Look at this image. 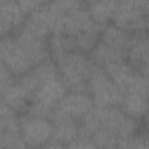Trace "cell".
Returning <instances> with one entry per match:
<instances>
[{
    "label": "cell",
    "mask_w": 149,
    "mask_h": 149,
    "mask_svg": "<svg viewBox=\"0 0 149 149\" xmlns=\"http://www.w3.org/2000/svg\"><path fill=\"white\" fill-rule=\"evenodd\" d=\"M85 125L92 132V135L98 129H104L118 139V141L132 136L141 129V122L126 114L120 106L105 108L94 106L86 115Z\"/></svg>",
    "instance_id": "obj_1"
},
{
    "label": "cell",
    "mask_w": 149,
    "mask_h": 149,
    "mask_svg": "<svg viewBox=\"0 0 149 149\" xmlns=\"http://www.w3.org/2000/svg\"><path fill=\"white\" fill-rule=\"evenodd\" d=\"M59 77L68 91L87 92V85L95 65L88 57L79 51H69L54 58Z\"/></svg>",
    "instance_id": "obj_2"
},
{
    "label": "cell",
    "mask_w": 149,
    "mask_h": 149,
    "mask_svg": "<svg viewBox=\"0 0 149 149\" xmlns=\"http://www.w3.org/2000/svg\"><path fill=\"white\" fill-rule=\"evenodd\" d=\"M66 93L68 88L65 87L61 77H54L44 81L36 88V91L33 93L30 105L26 113L50 118L51 113L58 106Z\"/></svg>",
    "instance_id": "obj_3"
},
{
    "label": "cell",
    "mask_w": 149,
    "mask_h": 149,
    "mask_svg": "<svg viewBox=\"0 0 149 149\" xmlns=\"http://www.w3.org/2000/svg\"><path fill=\"white\" fill-rule=\"evenodd\" d=\"M87 93L91 95L95 107L119 106L122 99V92L108 73L99 66H95L87 85Z\"/></svg>",
    "instance_id": "obj_4"
},
{
    "label": "cell",
    "mask_w": 149,
    "mask_h": 149,
    "mask_svg": "<svg viewBox=\"0 0 149 149\" xmlns=\"http://www.w3.org/2000/svg\"><path fill=\"white\" fill-rule=\"evenodd\" d=\"M0 58L1 64H3L16 78L23 76L37 65L34 58L16 41L13 34L1 37Z\"/></svg>",
    "instance_id": "obj_5"
},
{
    "label": "cell",
    "mask_w": 149,
    "mask_h": 149,
    "mask_svg": "<svg viewBox=\"0 0 149 149\" xmlns=\"http://www.w3.org/2000/svg\"><path fill=\"white\" fill-rule=\"evenodd\" d=\"M112 23L134 35L147 34L146 1H118Z\"/></svg>",
    "instance_id": "obj_6"
},
{
    "label": "cell",
    "mask_w": 149,
    "mask_h": 149,
    "mask_svg": "<svg viewBox=\"0 0 149 149\" xmlns=\"http://www.w3.org/2000/svg\"><path fill=\"white\" fill-rule=\"evenodd\" d=\"M20 133L24 143L31 149H40L54 139V123L49 118L21 114Z\"/></svg>",
    "instance_id": "obj_7"
},
{
    "label": "cell",
    "mask_w": 149,
    "mask_h": 149,
    "mask_svg": "<svg viewBox=\"0 0 149 149\" xmlns=\"http://www.w3.org/2000/svg\"><path fill=\"white\" fill-rule=\"evenodd\" d=\"M93 107L94 102L87 92L68 91L54 111L80 122L93 109Z\"/></svg>",
    "instance_id": "obj_8"
},
{
    "label": "cell",
    "mask_w": 149,
    "mask_h": 149,
    "mask_svg": "<svg viewBox=\"0 0 149 149\" xmlns=\"http://www.w3.org/2000/svg\"><path fill=\"white\" fill-rule=\"evenodd\" d=\"M28 14L22 9L20 1L0 0V34H14L26 21Z\"/></svg>",
    "instance_id": "obj_9"
},
{
    "label": "cell",
    "mask_w": 149,
    "mask_h": 149,
    "mask_svg": "<svg viewBox=\"0 0 149 149\" xmlns=\"http://www.w3.org/2000/svg\"><path fill=\"white\" fill-rule=\"evenodd\" d=\"M98 23L93 21L91 17L87 8H86V2L84 6L63 15V28H62V34L74 36L77 34H80L83 31L90 30L94 28Z\"/></svg>",
    "instance_id": "obj_10"
},
{
    "label": "cell",
    "mask_w": 149,
    "mask_h": 149,
    "mask_svg": "<svg viewBox=\"0 0 149 149\" xmlns=\"http://www.w3.org/2000/svg\"><path fill=\"white\" fill-rule=\"evenodd\" d=\"M54 123V140L65 144L71 143L80 136V122L69 116L52 112L49 118Z\"/></svg>",
    "instance_id": "obj_11"
},
{
    "label": "cell",
    "mask_w": 149,
    "mask_h": 149,
    "mask_svg": "<svg viewBox=\"0 0 149 149\" xmlns=\"http://www.w3.org/2000/svg\"><path fill=\"white\" fill-rule=\"evenodd\" d=\"M31 93L17 80L12 84L7 90L1 92V102L7 105L17 114H24L30 105Z\"/></svg>",
    "instance_id": "obj_12"
},
{
    "label": "cell",
    "mask_w": 149,
    "mask_h": 149,
    "mask_svg": "<svg viewBox=\"0 0 149 149\" xmlns=\"http://www.w3.org/2000/svg\"><path fill=\"white\" fill-rule=\"evenodd\" d=\"M127 62L139 72L149 64V35L136 34L127 50Z\"/></svg>",
    "instance_id": "obj_13"
},
{
    "label": "cell",
    "mask_w": 149,
    "mask_h": 149,
    "mask_svg": "<svg viewBox=\"0 0 149 149\" xmlns=\"http://www.w3.org/2000/svg\"><path fill=\"white\" fill-rule=\"evenodd\" d=\"M133 37H134V34L111 22L104 27L100 35V41L127 55V50L133 41Z\"/></svg>",
    "instance_id": "obj_14"
},
{
    "label": "cell",
    "mask_w": 149,
    "mask_h": 149,
    "mask_svg": "<svg viewBox=\"0 0 149 149\" xmlns=\"http://www.w3.org/2000/svg\"><path fill=\"white\" fill-rule=\"evenodd\" d=\"M88 57L91 58V61L95 66L102 69L112 63L127 59V55L125 52L114 49L113 47L104 43L100 40L97 43V45L93 48V50L88 54Z\"/></svg>",
    "instance_id": "obj_15"
},
{
    "label": "cell",
    "mask_w": 149,
    "mask_h": 149,
    "mask_svg": "<svg viewBox=\"0 0 149 149\" xmlns=\"http://www.w3.org/2000/svg\"><path fill=\"white\" fill-rule=\"evenodd\" d=\"M119 106L130 118L141 122L149 113V98L139 94H122Z\"/></svg>",
    "instance_id": "obj_16"
},
{
    "label": "cell",
    "mask_w": 149,
    "mask_h": 149,
    "mask_svg": "<svg viewBox=\"0 0 149 149\" xmlns=\"http://www.w3.org/2000/svg\"><path fill=\"white\" fill-rule=\"evenodd\" d=\"M116 6H118V1L114 0H100V1L86 2V8L91 17L95 23L101 26H106L112 22Z\"/></svg>",
    "instance_id": "obj_17"
},
{
    "label": "cell",
    "mask_w": 149,
    "mask_h": 149,
    "mask_svg": "<svg viewBox=\"0 0 149 149\" xmlns=\"http://www.w3.org/2000/svg\"><path fill=\"white\" fill-rule=\"evenodd\" d=\"M104 27L105 26L97 24L94 28H92L90 30H86V31H83L80 34L74 35L73 40H74L76 51L88 55L93 50V48L97 45V43L99 42Z\"/></svg>",
    "instance_id": "obj_18"
},
{
    "label": "cell",
    "mask_w": 149,
    "mask_h": 149,
    "mask_svg": "<svg viewBox=\"0 0 149 149\" xmlns=\"http://www.w3.org/2000/svg\"><path fill=\"white\" fill-rule=\"evenodd\" d=\"M69 149H102L100 148L91 137H85V136H79L74 141L68 144Z\"/></svg>",
    "instance_id": "obj_19"
},
{
    "label": "cell",
    "mask_w": 149,
    "mask_h": 149,
    "mask_svg": "<svg viewBox=\"0 0 149 149\" xmlns=\"http://www.w3.org/2000/svg\"><path fill=\"white\" fill-rule=\"evenodd\" d=\"M16 80V77L3 65H0V90L1 92L7 90L12 84H14Z\"/></svg>",
    "instance_id": "obj_20"
},
{
    "label": "cell",
    "mask_w": 149,
    "mask_h": 149,
    "mask_svg": "<svg viewBox=\"0 0 149 149\" xmlns=\"http://www.w3.org/2000/svg\"><path fill=\"white\" fill-rule=\"evenodd\" d=\"M40 149H69V148H68V144L52 139L51 141H49L47 144H44Z\"/></svg>",
    "instance_id": "obj_21"
},
{
    "label": "cell",
    "mask_w": 149,
    "mask_h": 149,
    "mask_svg": "<svg viewBox=\"0 0 149 149\" xmlns=\"http://www.w3.org/2000/svg\"><path fill=\"white\" fill-rule=\"evenodd\" d=\"M142 122V125H141V128L144 130V132H147V133H149V113L143 118V120L141 121Z\"/></svg>",
    "instance_id": "obj_22"
},
{
    "label": "cell",
    "mask_w": 149,
    "mask_h": 149,
    "mask_svg": "<svg viewBox=\"0 0 149 149\" xmlns=\"http://www.w3.org/2000/svg\"><path fill=\"white\" fill-rule=\"evenodd\" d=\"M146 15H147V34L149 35V1H146Z\"/></svg>",
    "instance_id": "obj_23"
},
{
    "label": "cell",
    "mask_w": 149,
    "mask_h": 149,
    "mask_svg": "<svg viewBox=\"0 0 149 149\" xmlns=\"http://www.w3.org/2000/svg\"><path fill=\"white\" fill-rule=\"evenodd\" d=\"M139 149H149V133H148L147 139L144 140V142L142 143V146H141Z\"/></svg>",
    "instance_id": "obj_24"
},
{
    "label": "cell",
    "mask_w": 149,
    "mask_h": 149,
    "mask_svg": "<svg viewBox=\"0 0 149 149\" xmlns=\"http://www.w3.org/2000/svg\"><path fill=\"white\" fill-rule=\"evenodd\" d=\"M141 73L144 74V76H147V77L149 78V64H147V65L143 68V70L141 71Z\"/></svg>",
    "instance_id": "obj_25"
}]
</instances>
